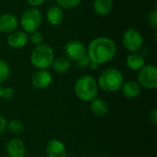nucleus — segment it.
<instances>
[{
    "mask_svg": "<svg viewBox=\"0 0 157 157\" xmlns=\"http://www.w3.org/2000/svg\"><path fill=\"white\" fill-rule=\"evenodd\" d=\"M116 52V43L108 37H98L92 40L86 47V55L89 61L98 65L110 62Z\"/></svg>",
    "mask_w": 157,
    "mask_h": 157,
    "instance_id": "1",
    "label": "nucleus"
},
{
    "mask_svg": "<svg viewBox=\"0 0 157 157\" xmlns=\"http://www.w3.org/2000/svg\"><path fill=\"white\" fill-rule=\"evenodd\" d=\"M30 63L39 70H47L52 67L55 59L52 47L47 43H41L35 46L30 52Z\"/></svg>",
    "mask_w": 157,
    "mask_h": 157,
    "instance_id": "2",
    "label": "nucleus"
},
{
    "mask_svg": "<svg viewBox=\"0 0 157 157\" xmlns=\"http://www.w3.org/2000/svg\"><path fill=\"white\" fill-rule=\"evenodd\" d=\"M75 93L80 100L90 102L98 97V86L97 80L89 75L80 76L75 84Z\"/></svg>",
    "mask_w": 157,
    "mask_h": 157,
    "instance_id": "3",
    "label": "nucleus"
},
{
    "mask_svg": "<svg viewBox=\"0 0 157 157\" xmlns=\"http://www.w3.org/2000/svg\"><path fill=\"white\" fill-rule=\"evenodd\" d=\"M124 83L123 75L116 68H107L98 78V86L106 92H118Z\"/></svg>",
    "mask_w": 157,
    "mask_h": 157,
    "instance_id": "4",
    "label": "nucleus"
},
{
    "mask_svg": "<svg viewBox=\"0 0 157 157\" xmlns=\"http://www.w3.org/2000/svg\"><path fill=\"white\" fill-rule=\"evenodd\" d=\"M42 21L41 12L38 7L30 6L25 9L20 17V25L27 33H31L40 29Z\"/></svg>",
    "mask_w": 157,
    "mask_h": 157,
    "instance_id": "5",
    "label": "nucleus"
},
{
    "mask_svg": "<svg viewBox=\"0 0 157 157\" xmlns=\"http://www.w3.org/2000/svg\"><path fill=\"white\" fill-rule=\"evenodd\" d=\"M138 84L144 88L154 90L157 87V69L154 64L144 65L139 70Z\"/></svg>",
    "mask_w": 157,
    "mask_h": 157,
    "instance_id": "6",
    "label": "nucleus"
},
{
    "mask_svg": "<svg viewBox=\"0 0 157 157\" xmlns=\"http://www.w3.org/2000/svg\"><path fill=\"white\" fill-rule=\"evenodd\" d=\"M122 45L128 52H137L144 45V38L135 29H128L122 35Z\"/></svg>",
    "mask_w": 157,
    "mask_h": 157,
    "instance_id": "7",
    "label": "nucleus"
},
{
    "mask_svg": "<svg viewBox=\"0 0 157 157\" xmlns=\"http://www.w3.org/2000/svg\"><path fill=\"white\" fill-rule=\"evenodd\" d=\"M65 56L69 60H74L75 62L85 58L86 55V47L79 40H73L68 41L64 46Z\"/></svg>",
    "mask_w": 157,
    "mask_h": 157,
    "instance_id": "8",
    "label": "nucleus"
},
{
    "mask_svg": "<svg viewBox=\"0 0 157 157\" xmlns=\"http://www.w3.org/2000/svg\"><path fill=\"white\" fill-rule=\"evenodd\" d=\"M52 75L48 70H38L31 77V85L36 89H45L52 83Z\"/></svg>",
    "mask_w": 157,
    "mask_h": 157,
    "instance_id": "9",
    "label": "nucleus"
},
{
    "mask_svg": "<svg viewBox=\"0 0 157 157\" xmlns=\"http://www.w3.org/2000/svg\"><path fill=\"white\" fill-rule=\"evenodd\" d=\"M29 42V35L24 30H15L9 33L6 43L13 49H20L26 46Z\"/></svg>",
    "mask_w": 157,
    "mask_h": 157,
    "instance_id": "10",
    "label": "nucleus"
},
{
    "mask_svg": "<svg viewBox=\"0 0 157 157\" xmlns=\"http://www.w3.org/2000/svg\"><path fill=\"white\" fill-rule=\"evenodd\" d=\"M45 153L47 157H66L67 155L65 145L58 139H52L47 143Z\"/></svg>",
    "mask_w": 157,
    "mask_h": 157,
    "instance_id": "11",
    "label": "nucleus"
},
{
    "mask_svg": "<svg viewBox=\"0 0 157 157\" xmlns=\"http://www.w3.org/2000/svg\"><path fill=\"white\" fill-rule=\"evenodd\" d=\"M6 152L8 157H25L27 150L25 144L20 139L15 138L7 143Z\"/></svg>",
    "mask_w": 157,
    "mask_h": 157,
    "instance_id": "12",
    "label": "nucleus"
},
{
    "mask_svg": "<svg viewBox=\"0 0 157 157\" xmlns=\"http://www.w3.org/2000/svg\"><path fill=\"white\" fill-rule=\"evenodd\" d=\"M18 19L13 14L6 13L0 16V32L11 33L15 31L18 26Z\"/></svg>",
    "mask_w": 157,
    "mask_h": 157,
    "instance_id": "13",
    "label": "nucleus"
},
{
    "mask_svg": "<svg viewBox=\"0 0 157 157\" xmlns=\"http://www.w3.org/2000/svg\"><path fill=\"white\" fill-rule=\"evenodd\" d=\"M46 18L48 23L52 26L56 27L61 25L64 18V13L63 8L57 5L50 6L46 13Z\"/></svg>",
    "mask_w": 157,
    "mask_h": 157,
    "instance_id": "14",
    "label": "nucleus"
},
{
    "mask_svg": "<svg viewBox=\"0 0 157 157\" xmlns=\"http://www.w3.org/2000/svg\"><path fill=\"white\" fill-rule=\"evenodd\" d=\"M90 110L97 117H104L109 113V105L104 99L97 97L90 101Z\"/></svg>",
    "mask_w": 157,
    "mask_h": 157,
    "instance_id": "15",
    "label": "nucleus"
},
{
    "mask_svg": "<svg viewBox=\"0 0 157 157\" xmlns=\"http://www.w3.org/2000/svg\"><path fill=\"white\" fill-rule=\"evenodd\" d=\"M123 96L127 98H135L141 94V86L136 81L124 82L121 88Z\"/></svg>",
    "mask_w": 157,
    "mask_h": 157,
    "instance_id": "16",
    "label": "nucleus"
},
{
    "mask_svg": "<svg viewBox=\"0 0 157 157\" xmlns=\"http://www.w3.org/2000/svg\"><path fill=\"white\" fill-rule=\"evenodd\" d=\"M144 57L138 52H132L126 58V65L132 71H139L144 66Z\"/></svg>",
    "mask_w": 157,
    "mask_h": 157,
    "instance_id": "17",
    "label": "nucleus"
},
{
    "mask_svg": "<svg viewBox=\"0 0 157 157\" xmlns=\"http://www.w3.org/2000/svg\"><path fill=\"white\" fill-rule=\"evenodd\" d=\"M93 7L97 15L101 17L107 16L113 8V0H95Z\"/></svg>",
    "mask_w": 157,
    "mask_h": 157,
    "instance_id": "18",
    "label": "nucleus"
},
{
    "mask_svg": "<svg viewBox=\"0 0 157 157\" xmlns=\"http://www.w3.org/2000/svg\"><path fill=\"white\" fill-rule=\"evenodd\" d=\"M52 67L55 72L59 74H63V73L67 72L70 69L71 61L66 56H59L54 59Z\"/></svg>",
    "mask_w": 157,
    "mask_h": 157,
    "instance_id": "19",
    "label": "nucleus"
},
{
    "mask_svg": "<svg viewBox=\"0 0 157 157\" xmlns=\"http://www.w3.org/2000/svg\"><path fill=\"white\" fill-rule=\"evenodd\" d=\"M6 130H8V132L12 134L18 135L24 132L25 127L21 121H19L17 119H12L9 121H7Z\"/></svg>",
    "mask_w": 157,
    "mask_h": 157,
    "instance_id": "20",
    "label": "nucleus"
},
{
    "mask_svg": "<svg viewBox=\"0 0 157 157\" xmlns=\"http://www.w3.org/2000/svg\"><path fill=\"white\" fill-rule=\"evenodd\" d=\"M10 75V67L8 63L0 59V84L6 82Z\"/></svg>",
    "mask_w": 157,
    "mask_h": 157,
    "instance_id": "21",
    "label": "nucleus"
},
{
    "mask_svg": "<svg viewBox=\"0 0 157 157\" xmlns=\"http://www.w3.org/2000/svg\"><path fill=\"white\" fill-rule=\"evenodd\" d=\"M56 2L57 6H59L63 9H70L79 6L82 0H56Z\"/></svg>",
    "mask_w": 157,
    "mask_h": 157,
    "instance_id": "22",
    "label": "nucleus"
},
{
    "mask_svg": "<svg viewBox=\"0 0 157 157\" xmlns=\"http://www.w3.org/2000/svg\"><path fill=\"white\" fill-rule=\"evenodd\" d=\"M29 40L31 42V44H33L34 46H38L40 44L42 43L43 41V36L42 33L38 29L36 31H33L30 33V35L29 36Z\"/></svg>",
    "mask_w": 157,
    "mask_h": 157,
    "instance_id": "23",
    "label": "nucleus"
},
{
    "mask_svg": "<svg viewBox=\"0 0 157 157\" xmlns=\"http://www.w3.org/2000/svg\"><path fill=\"white\" fill-rule=\"evenodd\" d=\"M13 96H14V90L12 87H9V86L3 87L2 98H4L5 99H10L13 98Z\"/></svg>",
    "mask_w": 157,
    "mask_h": 157,
    "instance_id": "24",
    "label": "nucleus"
},
{
    "mask_svg": "<svg viewBox=\"0 0 157 157\" xmlns=\"http://www.w3.org/2000/svg\"><path fill=\"white\" fill-rule=\"evenodd\" d=\"M148 20H149V23L151 24V26L153 28H156L157 27V10L155 9L153 10L149 17H148Z\"/></svg>",
    "mask_w": 157,
    "mask_h": 157,
    "instance_id": "25",
    "label": "nucleus"
},
{
    "mask_svg": "<svg viewBox=\"0 0 157 157\" xmlns=\"http://www.w3.org/2000/svg\"><path fill=\"white\" fill-rule=\"evenodd\" d=\"M6 124H7V121L6 120V118L0 115V134H2L6 130Z\"/></svg>",
    "mask_w": 157,
    "mask_h": 157,
    "instance_id": "26",
    "label": "nucleus"
},
{
    "mask_svg": "<svg viewBox=\"0 0 157 157\" xmlns=\"http://www.w3.org/2000/svg\"><path fill=\"white\" fill-rule=\"evenodd\" d=\"M28 4L33 7H38L40 6L41 5H43V3L45 2V0H27Z\"/></svg>",
    "mask_w": 157,
    "mask_h": 157,
    "instance_id": "27",
    "label": "nucleus"
},
{
    "mask_svg": "<svg viewBox=\"0 0 157 157\" xmlns=\"http://www.w3.org/2000/svg\"><path fill=\"white\" fill-rule=\"evenodd\" d=\"M76 63H77V64H78L79 66H81V67H86V66L89 65L90 61H89L88 57H87V56H86L85 58H83V59H81V60L77 61Z\"/></svg>",
    "mask_w": 157,
    "mask_h": 157,
    "instance_id": "28",
    "label": "nucleus"
},
{
    "mask_svg": "<svg viewBox=\"0 0 157 157\" xmlns=\"http://www.w3.org/2000/svg\"><path fill=\"white\" fill-rule=\"evenodd\" d=\"M150 119L152 121V122L156 125L157 124V109H154L151 113H150Z\"/></svg>",
    "mask_w": 157,
    "mask_h": 157,
    "instance_id": "29",
    "label": "nucleus"
},
{
    "mask_svg": "<svg viewBox=\"0 0 157 157\" xmlns=\"http://www.w3.org/2000/svg\"><path fill=\"white\" fill-rule=\"evenodd\" d=\"M2 92H3V86L0 84V98H2Z\"/></svg>",
    "mask_w": 157,
    "mask_h": 157,
    "instance_id": "30",
    "label": "nucleus"
}]
</instances>
